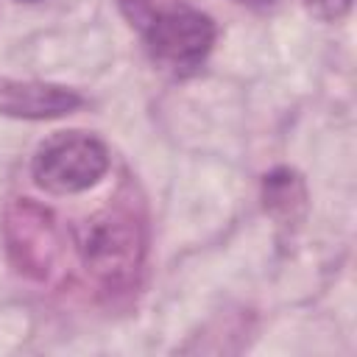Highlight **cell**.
<instances>
[{
    "instance_id": "6da1fadb",
    "label": "cell",
    "mask_w": 357,
    "mask_h": 357,
    "mask_svg": "<svg viewBox=\"0 0 357 357\" xmlns=\"http://www.w3.org/2000/svg\"><path fill=\"white\" fill-rule=\"evenodd\" d=\"M128 25L142 36L151 59L176 75L195 73L212 45L215 22L187 0H117Z\"/></svg>"
},
{
    "instance_id": "3957f363",
    "label": "cell",
    "mask_w": 357,
    "mask_h": 357,
    "mask_svg": "<svg viewBox=\"0 0 357 357\" xmlns=\"http://www.w3.org/2000/svg\"><path fill=\"white\" fill-rule=\"evenodd\" d=\"M109 170V148L86 131H59L47 137L31 165L33 181L56 195L84 192Z\"/></svg>"
},
{
    "instance_id": "8992f818",
    "label": "cell",
    "mask_w": 357,
    "mask_h": 357,
    "mask_svg": "<svg viewBox=\"0 0 357 357\" xmlns=\"http://www.w3.org/2000/svg\"><path fill=\"white\" fill-rule=\"evenodd\" d=\"M262 201H265V212L279 226L298 223L307 209V190H304L301 176L290 167L271 170L262 178Z\"/></svg>"
},
{
    "instance_id": "52a82bcc",
    "label": "cell",
    "mask_w": 357,
    "mask_h": 357,
    "mask_svg": "<svg viewBox=\"0 0 357 357\" xmlns=\"http://www.w3.org/2000/svg\"><path fill=\"white\" fill-rule=\"evenodd\" d=\"M304 3L318 20H326V22L343 20L351 8V0H304Z\"/></svg>"
},
{
    "instance_id": "7a4b0ae2",
    "label": "cell",
    "mask_w": 357,
    "mask_h": 357,
    "mask_svg": "<svg viewBox=\"0 0 357 357\" xmlns=\"http://www.w3.org/2000/svg\"><path fill=\"white\" fill-rule=\"evenodd\" d=\"M78 254L86 273L103 290H134L148 257V231L142 218L123 204L106 206L78 229Z\"/></svg>"
},
{
    "instance_id": "ba28073f",
    "label": "cell",
    "mask_w": 357,
    "mask_h": 357,
    "mask_svg": "<svg viewBox=\"0 0 357 357\" xmlns=\"http://www.w3.org/2000/svg\"><path fill=\"white\" fill-rule=\"evenodd\" d=\"M234 3H245V6H273L276 0H234Z\"/></svg>"
},
{
    "instance_id": "9c48e42d",
    "label": "cell",
    "mask_w": 357,
    "mask_h": 357,
    "mask_svg": "<svg viewBox=\"0 0 357 357\" xmlns=\"http://www.w3.org/2000/svg\"><path fill=\"white\" fill-rule=\"evenodd\" d=\"M17 3H42V0H17Z\"/></svg>"
},
{
    "instance_id": "277c9868",
    "label": "cell",
    "mask_w": 357,
    "mask_h": 357,
    "mask_svg": "<svg viewBox=\"0 0 357 357\" xmlns=\"http://www.w3.org/2000/svg\"><path fill=\"white\" fill-rule=\"evenodd\" d=\"M3 245L11 268L31 279L47 282L61 257V229L50 209L31 198H17L3 212Z\"/></svg>"
},
{
    "instance_id": "5b68a950",
    "label": "cell",
    "mask_w": 357,
    "mask_h": 357,
    "mask_svg": "<svg viewBox=\"0 0 357 357\" xmlns=\"http://www.w3.org/2000/svg\"><path fill=\"white\" fill-rule=\"evenodd\" d=\"M84 98L61 84L17 81L0 75V114L20 120H53L75 112Z\"/></svg>"
}]
</instances>
